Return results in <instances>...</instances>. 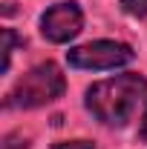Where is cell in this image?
Masks as SVG:
<instances>
[{
  "label": "cell",
  "instance_id": "obj_1",
  "mask_svg": "<svg viewBox=\"0 0 147 149\" xmlns=\"http://www.w3.org/2000/svg\"><path fill=\"white\" fill-rule=\"evenodd\" d=\"M147 97V77L139 72L115 74L87 89V109L107 126H124Z\"/></svg>",
  "mask_w": 147,
  "mask_h": 149
},
{
  "label": "cell",
  "instance_id": "obj_2",
  "mask_svg": "<svg viewBox=\"0 0 147 149\" xmlns=\"http://www.w3.org/2000/svg\"><path fill=\"white\" fill-rule=\"evenodd\" d=\"M66 89V80L55 63H40L20 77L15 89L6 95V109H35L58 100Z\"/></svg>",
  "mask_w": 147,
  "mask_h": 149
},
{
  "label": "cell",
  "instance_id": "obj_3",
  "mask_svg": "<svg viewBox=\"0 0 147 149\" xmlns=\"http://www.w3.org/2000/svg\"><path fill=\"white\" fill-rule=\"evenodd\" d=\"M136 57L127 43L118 40H92L84 46H75L66 52V60L75 69H118Z\"/></svg>",
  "mask_w": 147,
  "mask_h": 149
},
{
  "label": "cell",
  "instance_id": "obj_4",
  "mask_svg": "<svg viewBox=\"0 0 147 149\" xmlns=\"http://www.w3.org/2000/svg\"><path fill=\"white\" fill-rule=\"evenodd\" d=\"M84 26V15L78 9V3H55L52 9H46V15L40 17V32L52 43H69Z\"/></svg>",
  "mask_w": 147,
  "mask_h": 149
},
{
  "label": "cell",
  "instance_id": "obj_5",
  "mask_svg": "<svg viewBox=\"0 0 147 149\" xmlns=\"http://www.w3.org/2000/svg\"><path fill=\"white\" fill-rule=\"evenodd\" d=\"M15 43H18V37L12 29H3V72H9V63H12V49H15Z\"/></svg>",
  "mask_w": 147,
  "mask_h": 149
},
{
  "label": "cell",
  "instance_id": "obj_6",
  "mask_svg": "<svg viewBox=\"0 0 147 149\" xmlns=\"http://www.w3.org/2000/svg\"><path fill=\"white\" fill-rule=\"evenodd\" d=\"M121 9L133 17H147V0H121Z\"/></svg>",
  "mask_w": 147,
  "mask_h": 149
},
{
  "label": "cell",
  "instance_id": "obj_7",
  "mask_svg": "<svg viewBox=\"0 0 147 149\" xmlns=\"http://www.w3.org/2000/svg\"><path fill=\"white\" fill-rule=\"evenodd\" d=\"M52 149H95L92 141H64V143H55Z\"/></svg>",
  "mask_w": 147,
  "mask_h": 149
},
{
  "label": "cell",
  "instance_id": "obj_8",
  "mask_svg": "<svg viewBox=\"0 0 147 149\" xmlns=\"http://www.w3.org/2000/svg\"><path fill=\"white\" fill-rule=\"evenodd\" d=\"M141 138L147 141V112H144V120H141Z\"/></svg>",
  "mask_w": 147,
  "mask_h": 149
}]
</instances>
